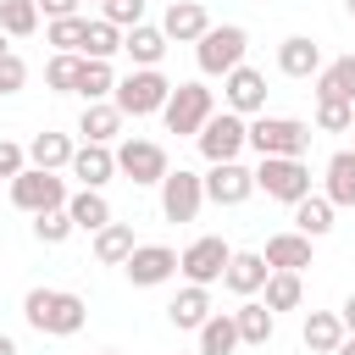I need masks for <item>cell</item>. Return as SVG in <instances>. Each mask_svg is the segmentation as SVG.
Listing matches in <instances>:
<instances>
[{"instance_id": "cell-1", "label": "cell", "mask_w": 355, "mask_h": 355, "mask_svg": "<svg viewBox=\"0 0 355 355\" xmlns=\"http://www.w3.org/2000/svg\"><path fill=\"white\" fill-rule=\"evenodd\" d=\"M22 316H28V327H33V333H55V338H67V333H78V327H83L89 305H83L72 288H28Z\"/></svg>"}, {"instance_id": "cell-2", "label": "cell", "mask_w": 355, "mask_h": 355, "mask_svg": "<svg viewBox=\"0 0 355 355\" xmlns=\"http://www.w3.org/2000/svg\"><path fill=\"white\" fill-rule=\"evenodd\" d=\"M244 50H250V33L239 22H222V28L211 22L200 33V44H194V61H200L205 78H227L233 67H244Z\"/></svg>"}, {"instance_id": "cell-3", "label": "cell", "mask_w": 355, "mask_h": 355, "mask_svg": "<svg viewBox=\"0 0 355 355\" xmlns=\"http://www.w3.org/2000/svg\"><path fill=\"white\" fill-rule=\"evenodd\" d=\"M255 189H266V200L300 205V200L311 194V166H305V155H261Z\"/></svg>"}, {"instance_id": "cell-4", "label": "cell", "mask_w": 355, "mask_h": 355, "mask_svg": "<svg viewBox=\"0 0 355 355\" xmlns=\"http://www.w3.org/2000/svg\"><path fill=\"white\" fill-rule=\"evenodd\" d=\"M116 111L122 116H150V111H161L166 100H172V83L161 78V67H133L128 78H116Z\"/></svg>"}, {"instance_id": "cell-5", "label": "cell", "mask_w": 355, "mask_h": 355, "mask_svg": "<svg viewBox=\"0 0 355 355\" xmlns=\"http://www.w3.org/2000/svg\"><path fill=\"white\" fill-rule=\"evenodd\" d=\"M250 150L255 155H305L311 150V122L300 116H255L250 122Z\"/></svg>"}, {"instance_id": "cell-6", "label": "cell", "mask_w": 355, "mask_h": 355, "mask_svg": "<svg viewBox=\"0 0 355 355\" xmlns=\"http://www.w3.org/2000/svg\"><path fill=\"white\" fill-rule=\"evenodd\" d=\"M211 111H216V100H211L205 83H172V100L161 105L166 133H200L211 122Z\"/></svg>"}, {"instance_id": "cell-7", "label": "cell", "mask_w": 355, "mask_h": 355, "mask_svg": "<svg viewBox=\"0 0 355 355\" xmlns=\"http://www.w3.org/2000/svg\"><path fill=\"white\" fill-rule=\"evenodd\" d=\"M194 144L205 161H239V150L250 144V122L239 111H211V122L194 133Z\"/></svg>"}, {"instance_id": "cell-8", "label": "cell", "mask_w": 355, "mask_h": 355, "mask_svg": "<svg viewBox=\"0 0 355 355\" xmlns=\"http://www.w3.org/2000/svg\"><path fill=\"white\" fill-rule=\"evenodd\" d=\"M11 205L17 211H55V205H67V183L55 178V172H44V166H22L17 178H11Z\"/></svg>"}, {"instance_id": "cell-9", "label": "cell", "mask_w": 355, "mask_h": 355, "mask_svg": "<svg viewBox=\"0 0 355 355\" xmlns=\"http://www.w3.org/2000/svg\"><path fill=\"white\" fill-rule=\"evenodd\" d=\"M200 205H205V178H200V172L178 166V172L161 178V216H166V222H194Z\"/></svg>"}, {"instance_id": "cell-10", "label": "cell", "mask_w": 355, "mask_h": 355, "mask_svg": "<svg viewBox=\"0 0 355 355\" xmlns=\"http://www.w3.org/2000/svg\"><path fill=\"white\" fill-rule=\"evenodd\" d=\"M227 261H233V250L216 239V233H205V239H194L183 255H178V272L189 277V283H200V288H211L222 272H227Z\"/></svg>"}, {"instance_id": "cell-11", "label": "cell", "mask_w": 355, "mask_h": 355, "mask_svg": "<svg viewBox=\"0 0 355 355\" xmlns=\"http://www.w3.org/2000/svg\"><path fill=\"white\" fill-rule=\"evenodd\" d=\"M122 272H128L133 288H155V283H166L178 272V250H166V244H133V255L122 261Z\"/></svg>"}, {"instance_id": "cell-12", "label": "cell", "mask_w": 355, "mask_h": 355, "mask_svg": "<svg viewBox=\"0 0 355 355\" xmlns=\"http://www.w3.org/2000/svg\"><path fill=\"white\" fill-rule=\"evenodd\" d=\"M116 172H128L133 183H161L172 166H166V150H161L155 139H128V144L116 150Z\"/></svg>"}, {"instance_id": "cell-13", "label": "cell", "mask_w": 355, "mask_h": 355, "mask_svg": "<svg viewBox=\"0 0 355 355\" xmlns=\"http://www.w3.org/2000/svg\"><path fill=\"white\" fill-rule=\"evenodd\" d=\"M255 194V172L250 166H239V161H211V172H205V200H216V205H244Z\"/></svg>"}, {"instance_id": "cell-14", "label": "cell", "mask_w": 355, "mask_h": 355, "mask_svg": "<svg viewBox=\"0 0 355 355\" xmlns=\"http://www.w3.org/2000/svg\"><path fill=\"white\" fill-rule=\"evenodd\" d=\"M222 94H227V111H239V116H261L266 111V78L255 67H233L222 78Z\"/></svg>"}, {"instance_id": "cell-15", "label": "cell", "mask_w": 355, "mask_h": 355, "mask_svg": "<svg viewBox=\"0 0 355 355\" xmlns=\"http://www.w3.org/2000/svg\"><path fill=\"white\" fill-rule=\"evenodd\" d=\"M211 28V17H205V6L200 0H172L166 6V17H161V33L166 39H178V44H200V33Z\"/></svg>"}, {"instance_id": "cell-16", "label": "cell", "mask_w": 355, "mask_h": 355, "mask_svg": "<svg viewBox=\"0 0 355 355\" xmlns=\"http://www.w3.org/2000/svg\"><path fill=\"white\" fill-rule=\"evenodd\" d=\"M266 277H272V266H266V255H255V250H233V261H227V272H222V283L233 288V294H261L266 288Z\"/></svg>"}, {"instance_id": "cell-17", "label": "cell", "mask_w": 355, "mask_h": 355, "mask_svg": "<svg viewBox=\"0 0 355 355\" xmlns=\"http://www.w3.org/2000/svg\"><path fill=\"white\" fill-rule=\"evenodd\" d=\"M111 172H116V150H111V144H83V150H72V178H78L83 189L111 183Z\"/></svg>"}, {"instance_id": "cell-18", "label": "cell", "mask_w": 355, "mask_h": 355, "mask_svg": "<svg viewBox=\"0 0 355 355\" xmlns=\"http://www.w3.org/2000/svg\"><path fill=\"white\" fill-rule=\"evenodd\" d=\"M277 67H283L288 78H316V72H322V44L305 39V33H294V39L277 44Z\"/></svg>"}, {"instance_id": "cell-19", "label": "cell", "mask_w": 355, "mask_h": 355, "mask_svg": "<svg viewBox=\"0 0 355 355\" xmlns=\"http://www.w3.org/2000/svg\"><path fill=\"white\" fill-rule=\"evenodd\" d=\"M78 133H83L89 144H111V139L122 133V111H116V100H89L83 116H78Z\"/></svg>"}, {"instance_id": "cell-20", "label": "cell", "mask_w": 355, "mask_h": 355, "mask_svg": "<svg viewBox=\"0 0 355 355\" xmlns=\"http://www.w3.org/2000/svg\"><path fill=\"white\" fill-rule=\"evenodd\" d=\"M266 266L272 272H300V266H311V239L294 227V233H272L266 239Z\"/></svg>"}, {"instance_id": "cell-21", "label": "cell", "mask_w": 355, "mask_h": 355, "mask_svg": "<svg viewBox=\"0 0 355 355\" xmlns=\"http://www.w3.org/2000/svg\"><path fill=\"white\" fill-rule=\"evenodd\" d=\"M166 33L161 28H150V22H139V28H122V50L133 55V67H161V55H166Z\"/></svg>"}, {"instance_id": "cell-22", "label": "cell", "mask_w": 355, "mask_h": 355, "mask_svg": "<svg viewBox=\"0 0 355 355\" xmlns=\"http://www.w3.org/2000/svg\"><path fill=\"white\" fill-rule=\"evenodd\" d=\"M300 338H305V349H311V355H333V349L344 344V316H338V311H311Z\"/></svg>"}, {"instance_id": "cell-23", "label": "cell", "mask_w": 355, "mask_h": 355, "mask_svg": "<svg viewBox=\"0 0 355 355\" xmlns=\"http://www.w3.org/2000/svg\"><path fill=\"white\" fill-rule=\"evenodd\" d=\"M166 316H172V327H205V316H211V288H200V283H189V288H178V300L166 305Z\"/></svg>"}, {"instance_id": "cell-24", "label": "cell", "mask_w": 355, "mask_h": 355, "mask_svg": "<svg viewBox=\"0 0 355 355\" xmlns=\"http://www.w3.org/2000/svg\"><path fill=\"white\" fill-rule=\"evenodd\" d=\"M316 100H349L355 105V55H338L316 72Z\"/></svg>"}, {"instance_id": "cell-25", "label": "cell", "mask_w": 355, "mask_h": 355, "mask_svg": "<svg viewBox=\"0 0 355 355\" xmlns=\"http://www.w3.org/2000/svg\"><path fill=\"white\" fill-rule=\"evenodd\" d=\"M72 139L67 133H33V144H28V166H44V172H61V166H72Z\"/></svg>"}, {"instance_id": "cell-26", "label": "cell", "mask_w": 355, "mask_h": 355, "mask_svg": "<svg viewBox=\"0 0 355 355\" xmlns=\"http://www.w3.org/2000/svg\"><path fill=\"white\" fill-rule=\"evenodd\" d=\"M133 255V227L128 222H105L100 233H94V261L100 266H122Z\"/></svg>"}, {"instance_id": "cell-27", "label": "cell", "mask_w": 355, "mask_h": 355, "mask_svg": "<svg viewBox=\"0 0 355 355\" xmlns=\"http://www.w3.org/2000/svg\"><path fill=\"white\" fill-rule=\"evenodd\" d=\"M233 322H239V344H266L272 338V305L266 300H244L239 311H233Z\"/></svg>"}, {"instance_id": "cell-28", "label": "cell", "mask_w": 355, "mask_h": 355, "mask_svg": "<svg viewBox=\"0 0 355 355\" xmlns=\"http://www.w3.org/2000/svg\"><path fill=\"white\" fill-rule=\"evenodd\" d=\"M239 349V322H233V311H211L205 316V327H200V355H233Z\"/></svg>"}, {"instance_id": "cell-29", "label": "cell", "mask_w": 355, "mask_h": 355, "mask_svg": "<svg viewBox=\"0 0 355 355\" xmlns=\"http://www.w3.org/2000/svg\"><path fill=\"white\" fill-rule=\"evenodd\" d=\"M322 178H327V189H322V194H327L333 205H355V150H338V155L327 161V172H322Z\"/></svg>"}, {"instance_id": "cell-30", "label": "cell", "mask_w": 355, "mask_h": 355, "mask_svg": "<svg viewBox=\"0 0 355 355\" xmlns=\"http://www.w3.org/2000/svg\"><path fill=\"white\" fill-rule=\"evenodd\" d=\"M67 211H72V222H78L83 233H100V227L111 222V205H105L100 189H78V194L67 200Z\"/></svg>"}, {"instance_id": "cell-31", "label": "cell", "mask_w": 355, "mask_h": 355, "mask_svg": "<svg viewBox=\"0 0 355 355\" xmlns=\"http://www.w3.org/2000/svg\"><path fill=\"white\" fill-rule=\"evenodd\" d=\"M294 227H300L305 239H322V233L333 227V200H327V194H305V200L294 205Z\"/></svg>"}, {"instance_id": "cell-32", "label": "cell", "mask_w": 355, "mask_h": 355, "mask_svg": "<svg viewBox=\"0 0 355 355\" xmlns=\"http://www.w3.org/2000/svg\"><path fill=\"white\" fill-rule=\"evenodd\" d=\"M78 78H83V55H78V50H55L50 67H44V83H50L55 94H78Z\"/></svg>"}, {"instance_id": "cell-33", "label": "cell", "mask_w": 355, "mask_h": 355, "mask_svg": "<svg viewBox=\"0 0 355 355\" xmlns=\"http://www.w3.org/2000/svg\"><path fill=\"white\" fill-rule=\"evenodd\" d=\"M116 50H122V28L105 22V17H94V22H89V39H83V55H89V61H111Z\"/></svg>"}, {"instance_id": "cell-34", "label": "cell", "mask_w": 355, "mask_h": 355, "mask_svg": "<svg viewBox=\"0 0 355 355\" xmlns=\"http://www.w3.org/2000/svg\"><path fill=\"white\" fill-rule=\"evenodd\" d=\"M78 94H83V100H105V94H116V72H111V61H89V55H83Z\"/></svg>"}, {"instance_id": "cell-35", "label": "cell", "mask_w": 355, "mask_h": 355, "mask_svg": "<svg viewBox=\"0 0 355 355\" xmlns=\"http://www.w3.org/2000/svg\"><path fill=\"white\" fill-rule=\"evenodd\" d=\"M300 300H305L300 272H272V277H266V305H272V311H294Z\"/></svg>"}, {"instance_id": "cell-36", "label": "cell", "mask_w": 355, "mask_h": 355, "mask_svg": "<svg viewBox=\"0 0 355 355\" xmlns=\"http://www.w3.org/2000/svg\"><path fill=\"white\" fill-rule=\"evenodd\" d=\"M72 227H78V222H72V211H67V205H55V211H39V216H33L39 244H67V239H72Z\"/></svg>"}, {"instance_id": "cell-37", "label": "cell", "mask_w": 355, "mask_h": 355, "mask_svg": "<svg viewBox=\"0 0 355 355\" xmlns=\"http://www.w3.org/2000/svg\"><path fill=\"white\" fill-rule=\"evenodd\" d=\"M44 39H50L55 50H78V55H83V39H89V17H55Z\"/></svg>"}, {"instance_id": "cell-38", "label": "cell", "mask_w": 355, "mask_h": 355, "mask_svg": "<svg viewBox=\"0 0 355 355\" xmlns=\"http://www.w3.org/2000/svg\"><path fill=\"white\" fill-rule=\"evenodd\" d=\"M0 28H6L11 39H28V33L39 28V6H33V0H17V6H0Z\"/></svg>"}, {"instance_id": "cell-39", "label": "cell", "mask_w": 355, "mask_h": 355, "mask_svg": "<svg viewBox=\"0 0 355 355\" xmlns=\"http://www.w3.org/2000/svg\"><path fill=\"white\" fill-rule=\"evenodd\" d=\"M316 128L322 133H349L355 128V105L349 100H316Z\"/></svg>"}, {"instance_id": "cell-40", "label": "cell", "mask_w": 355, "mask_h": 355, "mask_svg": "<svg viewBox=\"0 0 355 355\" xmlns=\"http://www.w3.org/2000/svg\"><path fill=\"white\" fill-rule=\"evenodd\" d=\"M100 17L116 28H139L144 22V0H100Z\"/></svg>"}, {"instance_id": "cell-41", "label": "cell", "mask_w": 355, "mask_h": 355, "mask_svg": "<svg viewBox=\"0 0 355 355\" xmlns=\"http://www.w3.org/2000/svg\"><path fill=\"white\" fill-rule=\"evenodd\" d=\"M28 83V67H22V55H0V94H17Z\"/></svg>"}, {"instance_id": "cell-42", "label": "cell", "mask_w": 355, "mask_h": 355, "mask_svg": "<svg viewBox=\"0 0 355 355\" xmlns=\"http://www.w3.org/2000/svg\"><path fill=\"white\" fill-rule=\"evenodd\" d=\"M22 166H28V150L11 144V139H0V178H17Z\"/></svg>"}, {"instance_id": "cell-43", "label": "cell", "mask_w": 355, "mask_h": 355, "mask_svg": "<svg viewBox=\"0 0 355 355\" xmlns=\"http://www.w3.org/2000/svg\"><path fill=\"white\" fill-rule=\"evenodd\" d=\"M33 6H39L50 22H55V17H78V0H33Z\"/></svg>"}, {"instance_id": "cell-44", "label": "cell", "mask_w": 355, "mask_h": 355, "mask_svg": "<svg viewBox=\"0 0 355 355\" xmlns=\"http://www.w3.org/2000/svg\"><path fill=\"white\" fill-rule=\"evenodd\" d=\"M338 316H344V333H355V294H349V300L338 305Z\"/></svg>"}, {"instance_id": "cell-45", "label": "cell", "mask_w": 355, "mask_h": 355, "mask_svg": "<svg viewBox=\"0 0 355 355\" xmlns=\"http://www.w3.org/2000/svg\"><path fill=\"white\" fill-rule=\"evenodd\" d=\"M333 355H355V333H344V344H338Z\"/></svg>"}, {"instance_id": "cell-46", "label": "cell", "mask_w": 355, "mask_h": 355, "mask_svg": "<svg viewBox=\"0 0 355 355\" xmlns=\"http://www.w3.org/2000/svg\"><path fill=\"white\" fill-rule=\"evenodd\" d=\"M0 355H17V344H11V338H6V333H0Z\"/></svg>"}, {"instance_id": "cell-47", "label": "cell", "mask_w": 355, "mask_h": 355, "mask_svg": "<svg viewBox=\"0 0 355 355\" xmlns=\"http://www.w3.org/2000/svg\"><path fill=\"white\" fill-rule=\"evenodd\" d=\"M6 39H11V33H6V28H0V55H11V44H6Z\"/></svg>"}, {"instance_id": "cell-48", "label": "cell", "mask_w": 355, "mask_h": 355, "mask_svg": "<svg viewBox=\"0 0 355 355\" xmlns=\"http://www.w3.org/2000/svg\"><path fill=\"white\" fill-rule=\"evenodd\" d=\"M344 6H349V17H355V0H344Z\"/></svg>"}, {"instance_id": "cell-49", "label": "cell", "mask_w": 355, "mask_h": 355, "mask_svg": "<svg viewBox=\"0 0 355 355\" xmlns=\"http://www.w3.org/2000/svg\"><path fill=\"white\" fill-rule=\"evenodd\" d=\"M0 6H17V0H0Z\"/></svg>"}, {"instance_id": "cell-50", "label": "cell", "mask_w": 355, "mask_h": 355, "mask_svg": "<svg viewBox=\"0 0 355 355\" xmlns=\"http://www.w3.org/2000/svg\"><path fill=\"white\" fill-rule=\"evenodd\" d=\"M100 355H116V349H100Z\"/></svg>"}]
</instances>
